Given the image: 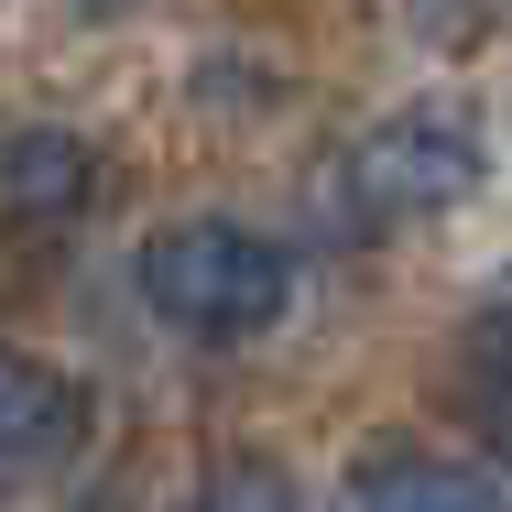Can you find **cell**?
<instances>
[{
  "mask_svg": "<svg viewBox=\"0 0 512 512\" xmlns=\"http://www.w3.org/2000/svg\"><path fill=\"white\" fill-rule=\"evenodd\" d=\"M142 306L186 338H262L295 306V262L240 218H175L142 240Z\"/></svg>",
  "mask_w": 512,
  "mask_h": 512,
  "instance_id": "6da1fadb",
  "label": "cell"
},
{
  "mask_svg": "<svg viewBox=\"0 0 512 512\" xmlns=\"http://www.w3.org/2000/svg\"><path fill=\"white\" fill-rule=\"evenodd\" d=\"M480 164H491V142L458 99H404L349 142L338 186H349L360 229H414V218H447V207L480 197Z\"/></svg>",
  "mask_w": 512,
  "mask_h": 512,
  "instance_id": "7a4b0ae2",
  "label": "cell"
},
{
  "mask_svg": "<svg viewBox=\"0 0 512 512\" xmlns=\"http://www.w3.org/2000/svg\"><path fill=\"white\" fill-rule=\"evenodd\" d=\"M338 512H512L491 469H458V458H371Z\"/></svg>",
  "mask_w": 512,
  "mask_h": 512,
  "instance_id": "3957f363",
  "label": "cell"
},
{
  "mask_svg": "<svg viewBox=\"0 0 512 512\" xmlns=\"http://www.w3.org/2000/svg\"><path fill=\"white\" fill-rule=\"evenodd\" d=\"M66 436H77V393H66L44 360L0 349V469H33V458H55Z\"/></svg>",
  "mask_w": 512,
  "mask_h": 512,
  "instance_id": "277c9868",
  "label": "cell"
},
{
  "mask_svg": "<svg viewBox=\"0 0 512 512\" xmlns=\"http://www.w3.org/2000/svg\"><path fill=\"white\" fill-rule=\"evenodd\" d=\"M88 153L66 142V131H22L11 153H0V186H11V207H33V218H77L88 207Z\"/></svg>",
  "mask_w": 512,
  "mask_h": 512,
  "instance_id": "5b68a950",
  "label": "cell"
},
{
  "mask_svg": "<svg viewBox=\"0 0 512 512\" xmlns=\"http://www.w3.org/2000/svg\"><path fill=\"white\" fill-rule=\"evenodd\" d=\"M186 512H306V491L273 469V458H229V469H207L197 480V502Z\"/></svg>",
  "mask_w": 512,
  "mask_h": 512,
  "instance_id": "8992f818",
  "label": "cell"
}]
</instances>
